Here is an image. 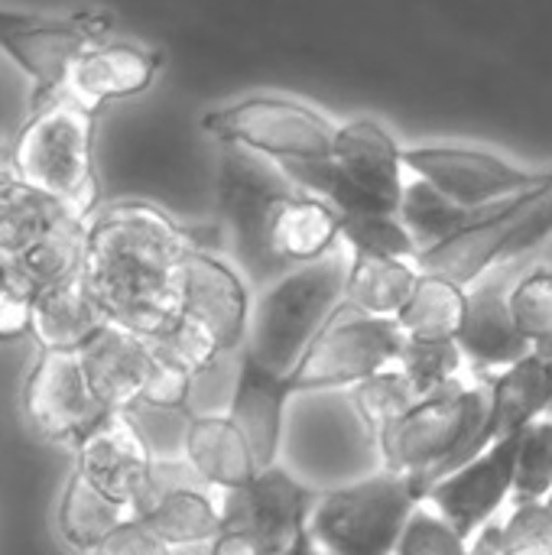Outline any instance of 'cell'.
<instances>
[{"instance_id": "obj_1", "label": "cell", "mask_w": 552, "mask_h": 555, "mask_svg": "<svg viewBox=\"0 0 552 555\" xmlns=\"http://www.w3.org/2000/svg\"><path fill=\"white\" fill-rule=\"evenodd\" d=\"M198 247L195 228L146 202H114L88 224L85 283L107 322L140 335L166 328L182 302V263Z\"/></svg>"}, {"instance_id": "obj_2", "label": "cell", "mask_w": 552, "mask_h": 555, "mask_svg": "<svg viewBox=\"0 0 552 555\" xmlns=\"http://www.w3.org/2000/svg\"><path fill=\"white\" fill-rule=\"evenodd\" d=\"M491 377H478V384L452 377L442 387L423 393L400 420L381 433L377 446L384 468L410 475L426 498L436 481L485 452L491 446Z\"/></svg>"}, {"instance_id": "obj_3", "label": "cell", "mask_w": 552, "mask_h": 555, "mask_svg": "<svg viewBox=\"0 0 552 555\" xmlns=\"http://www.w3.org/2000/svg\"><path fill=\"white\" fill-rule=\"evenodd\" d=\"M98 107L55 88L33 98V111L13 137L16 179L72 205L81 215L98 211L94 172Z\"/></svg>"}, {"instance_id": "obj_4", "label": "cell", "mask_w": 552, "mask_h": 555, "mask_svg": "<svg viewBox=\"0 0 552 555\" xmlns=\"http://www.w3.org/2000/svg\"><path fill=\"white\" fill-rule=\"evenodd\" d=\"M351 254L338 244L319 260L296 263L260 289L251 306L244 348L267 367L290 374L312 338L345 302Z\"/></svg>"}, {"instance_id": "obj_5", "label": "cell", "mask_w": 552, "mask_h": 555, "mask_svg": "<svg viewBox=\"0 0 552 555\" xmlns=\"http://www.w3.org/2000/svg\"><path fill=\"white\" fill-rule=\"evenodd\" d=\"M293 182L338 208V215H400L403 150L377 120L338 127L325 159H286Z\"/></svg>"}, {"instance_id": "obj_6", "label": "cell", "mask_w": 552, "mask_h": 555, "mask_svg": "<svg viewBox=\"0 0 552 555\" xmlns=\"http://www.w3.org/2000/svg\"><path fill=\"white\" fill-rule=\"evenodd\" d=\"M218 224L228 234L231 257L244 280L257 289L273 283L290 267L267 247V221L283 195L299 192L280 159L244 143H221L218 156Z\"/></svg>"}, {"instance_id": "obj_7", "label": "cell", "mask_w": 552, "mask_h": 555, "mask_svg": "<svg viewBox=\"0 0 552 555\" xmlns=\"http://www.w3.org/2000/svg\"><path fill=\"white\" fill-rule=\"evenodd\" d=\"M552 234V169L534 189L514 192L488 205L465 231L416 254V267L449 276L462 286L475 283L498 263L521 260Z\"/></svg>"}, {"instance_id": "obj_8", "label": "cell", "mask_w": 552, "mask_h": 555, "mask_svg": "<svg viewBox=\"0 0 552 555\" xmlns=\"http://www.w3.org/2000/svg\"><path fill=\"white\" fill-rule=\"evenodd\" d=\"M316 488L296 481L290 472L267 465L247 485L221 491V533L215 553L293 555L312 553L309 517L319 504Z\"/></svg>"}, {"instance_id": "obj_9", "label": "cell", "mask_w": 552, "mask_h": 555, "mask_svg": "<svg viewBox=\"0 0 552 555\" xmlns=\"http://www.w3.org/2000/svg\"><path fill=\"white\" fill-rule=\"evenodd\" d=\"M416 504H423L420 485L403 472L384 468L358 485L322 491L309 517V533L329 553H394Z\"/></svg>"}, {"instance_id": "obj_10", "label": "cell", "mask_w": 552, "mask_h": 555, "mask_svg": "<svg viewBox=\"0 0 552 555\" xmlns=\"http://www.w3.org/2000/svg\"><path fill=\"white\" fill-rule=\"evenodd\" d=\"M403 338L407 332L394 315H374L342 302L290 371V384L296 393L351 390L371 374L397 364Z\"/></svg>"}, {"instance_id": "obj_11", "label": "cell", "mask_w": 552, "mask_h": 555, "mask_svg": "<svg viewBox=\"0 0 552 555\" xmlns=\"http://www.w3.org/2000/svg\"><path fill=\"white\" fill-rule=\"evenodd\" d=\"M202 130L218 143H244L280 163L325 159L335 150V133L319 111L290 98H244L238 104L208 111Z\"/></svg>"}, {"instance_id": "obj_12", "label": "cell", "mask_w": 552, "mask_h": 555, "mask_svg": "<svg viewBox=\"0 0 552 555\" xmlns=\"http://www.w3.org/2000/svg\"><path fill=\"white\" fill-rule=\"evenodd\" d=\"M23 413L33 433L62 449H78L107 416L94 393L78 348H39L23 387Z\"/></svg>"}, {"instance_id": "obj_13", "label": "cell", "mask_w": 552, "mask_h": 555, "mask_svg": "<svg viewBox=\"0 0 552 555\" xmlns=\"http://www.w3.org/2000/svg\"><path fill=\"white\" fill-rule=\"evenodd\" d=\"M111 33V16L101 10H75L65 16L33 10H0V49L33 78V98L62 85L68 62L94 39Z\"/></svg>"}, {"instance_id": "obj_14", "label": "cell", "mask_w": 552, "mask_h": 555, "mask_svg": "<svg viewBox=\"0 0 552 555\" xmlns=\"http://www.w3.org/2000/svg\"><path fill=\"white\" fill-rule=\"evenodd\" d=\"M517 276L521 267L511 260L485 270L475 283L465 286V319L455 341L478 377H491L534 351L511 312V286Z\"/></svg>"}, {"instance_id": "obj_15", "label": "cell", "mask_w": 552, "mask_h": 555, "mask_svg": "<svg viewBox=\"0 0 552 555\" xmlns=\"http://www.w3.org/2000/svg\"><path fill=\"white\" fill-rule=\"evenodd\" d=\"M517 452H521V433L504 436L491 442L485 452H478L472 462H465L459 472L446 475L436 481L423 504H433L442 511L462 537H472L495 520L504 501L514 498V481H517Z\"/></svg>"}, {"instance_id": "obj_16", "label": "cell", "mask_w": 552, "mask_h": 555, "mask_svg": "<svg viewBox=\"0 0 552 555\" xmlns=\"http://www.w3.org/2000/svg\"><path fill=\"white\" fill-rule=\"evenodd\" d=\"M179 312L202 325L221 354H238L251 328L247 280L224 263L215 250L189 247L182 263V302Z\"/></svg>"}, {"instance_id": "obj_17", "label": "cell", "mask_w": 552, "mask_h": 555, "mask_svg": "<svg viewBox=\"0 0 552 555\" xmlns=\"http://www.w3.org/2000/svg\"><path fill=\"white\" fill-rule=\"evenodd\" d=\"M403 166L462 205H491L514 192L534 189L550 172H530L495 153L465 146H413L403 150Z\"/></svg>"}, {"instance_id": "obj_18", "label": "cell", "mask_w": 552, "mask_h": 555, "mask_svg": "<svg viewBox=\"0 0 552 555\" xmlns=\"http://www.w3.org/2000/svg\"><path fill=\"white\" fill-rule=\"evenodd\" d=\"M153 452L146 449L143 436L130 423V416L120 410L107 416L78 449H75V475L91 481L98 491L107 498L120 501L130 507L137 517L150 468H153Z\"/></svg>"}, {"instance_id": "obj_19", "label": "cell", "mask_w": 552, "mask_h": 555, "mask_svg": "<svg viewBox=\"0 0 552 555\" xmlns=\"http://www.w3.org/2000/svg\"><path fill=\"white\" fill-rule=\"evenodd\" d=\"M163 68V52L137 46V42H88L65 68L62 91L75 94L91 107H104L107 101H124L143 94Z\"/></svg>"}, {"instance_id": "obj_20", "label": "cell", "mask_w": 552, "mask_h": 555, "mask_svg": "<svg viewBox=\"0 0 552 555\" xmlns=\"http://www.w3.org/2000/svg\"><path fill=\"white\" fill-rule=\"evenodd\" d=\"M78 354H81L85 374H88L98 400L111 413L133 406L143 397V390L159 364V354L153 351L150 338L120 322H104L78 348Z\"/></svg>"}, {"instance_id": "obj_21", "label": "cell", "mask_w": 552, "mask_h": 555, "mask_svg": "<svg viewBox=\"0 0 552 555\" xmlns=\"http://www.w3.org/2000/svg\"><path fill=\"white\" fill-rule=\"evenodd\" d=\"M290 397H296L290 374L267 367L247 348L238 351V377H234V390L228 400V413L244 429L260 468L277 465Z\"/></svg>"}, {"instance_id": "obj_22", "label": "cell", "mask_w": 552, "mask_h": 555, "mask_svg": "<svg viewBox=\"0 0 552 555\" xmlns=\"http://www.w3.org/2000/svg\"><path fill=\"white\" fill-rule=\"evenodd\" d=\"M338 244L345 241H342L338 208L332 202L299 189L273 205L267 221V247L280 263L286 267L309 263Z\"/></svg>"}, {"instance_id": "obj_23", "label": "cell", "mask_w": 552, "mask_h": 555, "mask_svg": "<svg viewBox=\"0 0 552 555\" xmlns=\"http://www.w3.org/2000/svg\"><path fill=\"white\" fill-rule=\"evenodd\" d=\"M182 455L218 494L247 485L260 472L254 449L231 413H192Z\"/></svg>"}, {"instance_id": "obj_24", "label": "cell", "mask_w": 552, "mask_h": 555, "mask_svg": "<svg viewBox=\"0 0 552 555\" xmlns=\"http://www.w3.org/2000/svg\"><path fill=\"white\" fill-rule=\"evenodd\" d=\"M104 322L85 273L29 293V338L39 348H81Z\"/></svg>"}, {"instance_id": "obj_25", "label": "cell", "mask_w": 552, "mask_h": 555, "mask_svg": "<svg viewBox=\"0 0 552 555\" xmlns=\"http://www.w3.org/2000/svg\"><path fill=\"white\" fill-rule=\"evenodd\" d=\"M72 215L81 211L20 179L0 185V260L16 273L20 263Z\"/></svg>"}, {"instance_id": "obj_26", "label": "cell", "mask_w": 552, "mask_h": 555, "mask_svg": "<svg viewBox=\"0 0 552 555\" xmlns=\"http://www.w3.org/2000/svg\"><path fill=\"white\" fill-rule=\"evenodd\" d=\"M137 517L166 543V550L202 546V543L211 546L215 537L221 533V494L205 481L179 485L159 494Z\"/></svg>"}, {"instance_id": "obj_27", "label": "cell", "mask_w": 552, "mask_h": 555, "mask_svg": "<svg viewBox=\"0 0 552 555\" xmlns=\"http://www.w3.org/2000/svg\"><path fill=\"white\" fill-rule=\"evenodd\" d=\"M550 410V367L547 358L530 351L527 358L508 364L491 377V413H488V442L524 433L534 420Z\"/></svg>"}, {"instance_id": "obj_28", "label": "cell", "mask_w": 552, "mask_h": 555, "mask_svg": "<svg viewBox=\"0 0 552 555\" xmlns=\"http://www.w3.org/2000/svg\"><path fill=\"white\" fill-rule=\"evenodd\" d=\"M416 280H420V267L410 257L351 254L345 302L374 315H397L410 299Z\"/></svg>"}, {"instance_id": "obj_29", "label": "cell", "mask_w": 552, "mask_h": 555, "mask_svg": "<svg viewBox=\"0 0 552 555\" xmlns=\"http://www.w3.org/2000/svg\"><path fill=\"white\" fill-rule=\"evenodd\" d=\"M130 517H133L130 507L107 498L91 481H85L81 475L72 472L68 488L62 494V507H59V533L68 546L98 553L101 543Z\"/></svg>"}, {"instance_id": "obj_30", "label": "cell", "mask_w": 552, "mask_h": 555, "mask_svg": "<svg viewBox=\"0 0 552 555\" xmlns=\"http://www.w3.org/2000/svg\"><path fill=\"white\" fill-rule=\"evenodd\" d=\"M485 211H488V205H462L420 176H416V182H410L403 189V202H400V218L410 228V234L416 237L420 250L465 231Z\"/></svg>"}, {"instance_id": "obj_31", "label": "cell", "mask_w": 552, "mask_h": 555, "mask_svg": "<svg viewBox=\"0 0 552 555\" xmlns=\"http://www.w3.org/2000/svg\"><path fill=\"white\" fill-rule=\"evenodd\" d=\"M465 286L439 276V273H426L420 270V280L410 293V299L403 302V309L394 315L400 322V328L407 335H446L455 338L459 325L465 319Z\"/></svg>"}, {"instance_id": "obj_32", "label": "cell", "mask_w": 552, "mask_h": 555, "mask_svg": "<svg viewBox=\"0 0 552 555\" xmlns=\"http://www.w3.org/2000/svg\"><path fill=\"white\" fill-rule=\"evenodd\" d=\"M416 400H420V390L413 387V380L403 374L400 364H390V367H384V371H377L368 380L351 387L355 413H358V420H361L371 442H377L381 433L394 420H400Z\"/></svg>"}, {"instance_id": "obj_33", "label": "cell", "mask_w": 552, "mask_h": 555, "mask_svg": "<svg viewBox=\"0 0 552 555\" xmlns=\"http://www.w3.org/2000/svg\"><path fill=\"white\" fill-rule=\"evenodd\" d=\"M397 364L403 367V374L413 380V387L423 393L442 387L446 380L459 377L465 354L459 348L455 338L446 335H407Z\"/></svg>"}, {"instance_id": "obj_34", "label": "cell", "mask_w": 552, "mask_h": 555, "mask_svg": "<svg viewBox=\"0 0 552 555\" xmlns=\"http://www.w3.org/2000/svg\"><path fill=\"white\" fill-rule=\"evenodd\" d=\"M511 312L530 348L552 358V267H534L511 286Z\"/></svg>"}, {"instance_id": "obj_35", "label": "cell", "mask_w": 552, "mask_h": 555, "mask_svg": "<svg viewBox=\"0 0 552 555\" xmlns=\"http://www.w3.org/2000/svg\"><path fill=\"white\" fill-rule=\"evenodd\" d=\"M342 241L351 254H387L416 260L420 244L400 215H338Z\"/></svg>"}, {"instance_id": "obj_36", "label": "cell", "mask_w": 552, "mask_h": 555, "mask_svg": "<svg viewBox=\"0 0 552 555\" xmlns=\"http://www.w3.org/2000/svg\"><path fill=\"white\" fill-rule=\"evenodd\" d=\"M552 494V416L534 420L521 433L517 452V481H514V504L543 501Z\"/></svg>"}, {"instance_id": "obj_37", "label": "cell", "mask_w": 552, "mask_h": 555, "mask_svg": "<svg viewBox=\"0 0 552 555\" xmlns=\"http://www.w3.org/2000/svg\"><path fill=\"white\" fill-rule=\"evenodd\" d=\"M394 553L400 555H455L468 553V537H462L455 530V524L442 514V511H426V507H413L400 543Z\"/></svg>"}, {"instance_id": "obj_38", "label": "cell", "mask_w": 552, "mask_h": 555, "mask_svg": "<svg viewBox=\"0 0 552 555\" xmlns=\"http://www.w3.org/2000/svg\"><path fill=\"white\" fill-rule=\"evenodd\" d=\"M501 553H552V511L543 501L517 504L501 524Z\"/></svg>"}, {"instance_id": "obj_39", "label": "cell", "mask_w": 552, "mask_h": 555, "mask_svg": "<svg viewBox=\"0 0 552 555\" xmlns=\"http://www.w3.org/2000/svg\"><path fill=\"white\" fill-rule=\"evenodd\" d=\"M29 293L23 280L0 283V341L29 335Z\"/></svg>"}, {"instance_id": "obj_40", "label": "cell", "mask_w": 552, "mask_h": 555, "mask_svg": "<svg viewBox=\"0 0 552 555\" xmlns=\"http://www.w3.org/2000/svg\"><path fill=\"white\" fill-rule=\"evenodd\" d=\"M16 179V166H13V140L0 133V185Z\"/></svg>"}, {"instance_id": "obj_41", "label": "cell", "mask_w": 552, "mask_h": 555, "mask_svg": "<svg viewBox=\"0 0 552 555\" xmlns=\"http://www.w3.org/2000/svg\"><path fill=\"white\" fill-rule=\"evenodd\" d=\"M10 280H20V276H16V273H13V270H10V267L0 260V283H10Z\"/></svg>"}, {"instance_id": "obj_42", "label": "cell", "mask_w": 552, "mask_h": 555, "mask_svg": "<svg viewBox=\"0 0 552 555\" xmlns=\"http://www.w3.org/2000/svg\"><path fill=\"white\" fill-rule=\"evenodd\" d=\"M547 367H550V410H547V416H552V358H547Z\"/></svg>"}, {"instance_id": "obj_43", "label": "cell", "mask_w": 552, "mask_h": 555, "mask_svg": "<svg viewBox=\"0 0 552 555\" xmlns=\"http://www.w3.org/2000/svg\"><path fill=\"white\" fill-rule=\"evenodd\" d=\"M547 504H550V511H552V494H550V498H547Z\"/></svg>"}]
</instances>
